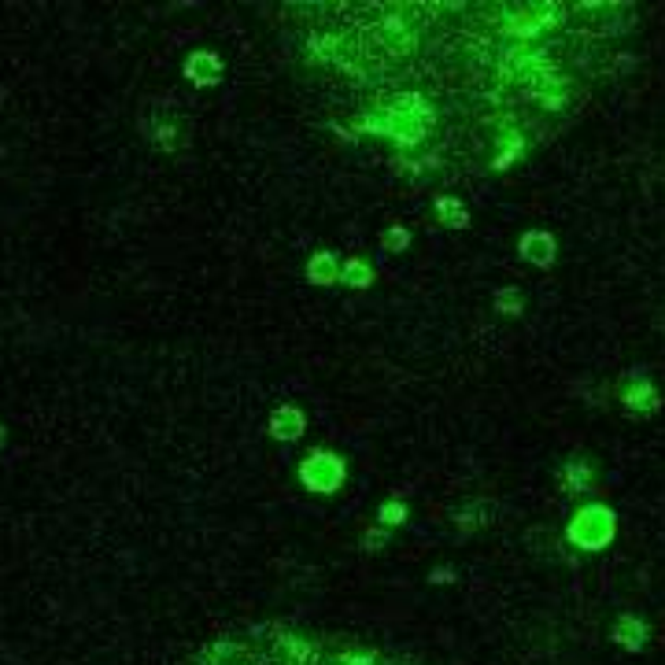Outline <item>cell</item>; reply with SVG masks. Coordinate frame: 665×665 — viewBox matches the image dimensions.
I'll return each mask as SVG.
<instances>
[{"instance_id": "ba28073f", "label": "cell", "mask_w": 665, "mask_h": 665, "mask_svg": "<svg viewBox=\"0 0 665 665\" xmlns=\"http://www.w3.org/2000/svg\"><path fill=\"white\" fill-rule=\"evenodd\" d=\"M628 381H636V384H625L621 388V407H628L632 414H651L654 407H658V392H654V384L647 381V374L643 370H632L628 374Z\"/></svg>"}, {"instance_id": "2e32d148", "label": "cell", "mask_w": 665, "mask_h": 665, "mask_svg": "<svg viewBox=\"0 0 665 665\" xmlns=\"http://www.w3.org/2000/svg\"><path fill=\"white\" fill-rule=\"evenodd\" d=\"M278 647L289 661H311L315 658V643H307L304 636H296V632H278Z\"/></svg>"}, {"instance_id": "30bf717a", "label": "cell", "mask_w": 665, "mask_h": 665, "mask_svg": "<svg viewBox=\"0 0 665 665\" xmlns=\"http://www.w3.org/2000/svg\"><path fill=\"white\" fill-rule=\"evenodd\" d=\"M610 640L621 643L628 654H640V651L647 647V640H651V625H647L643 618H636V614H625V618L614 621Z\"/></svg>"}, {"instance_id": "7a4b0ae2", "label": "cell", "mask_w": 665, "mask_h": 665, "mask_svg": "<svg viewBox=\"0 0 665 665\" xmlns=\"http://www.w3.org/2000/svg\"><path fill=\"white\" fill-rule=\"evenodd\" d=\"M614 532H618V518L602 503H584L566 525V540L581 551H602L614 540Z\"/></svg>"}, {"instance_id": "8992f818", "label": "cell", "mask_w": 665, "mask_h": 665, "mask_svg": "<svg viewBox=\"0 0 665 665\" xmlns=\"http://www.w3.org/2000/svg\"><path fill=\"white\" fill-rule=\"evenodd\" d=\"M304 433H307V414L296 403H281L266 418V436L274 444H296V440H304Z\"/></svg>"}, {"instance_id": "e0dca14e", "label": "cell", "mask_w": 665, "mask_h": 665, "mask_svg": "<svg viewBox=\"0 0 665 665\" xmlns=\"http://www.w3.org/2000/svg\"><path fill=\"white\" fill-rule=\"evenodd\" d=\"M414 245V233L407 229V226H388L384 233H381V252H388V255H403L407 248Z\"/></svg>"}, {"instance_id": "44dd1931", "label": "cell", "mask_w": 665, "mask_h": 665, "mask_svg": "<svg viewBox=\"0 0 665 665\" xmlns=\"http://www.w3.org/2000/svg\"><path fill=\"white\" fill-rule=\"evenodd\" d=\"M332 665H381L377 651H341L332 658Z\"/></svg>"}, {"instance_id": "8fae6325", "label": "cell", "mask_w": 665, "mask_h": 665, "mask_svg": "<svg viewBox=\"0 0 665 665\" xmlns=\"http://www.w3.org/2000/svg\"><path fill=\"white\" fill-rule=\"evenodd\" d=\"M384 108L418 118L421 126H433V118H436V108L426 100V93H418V89H400V93H392V97L384 100Z\"/></svg>"}, {"instance_id": "52a82bcc", "label": "cell", "mask_w": 665, "mask_h": 665, "mask_svg": "<svg viewBox=\"0 0 665 665\" xmlns=\"http://www.w3.org/2000/svg\"><path fill=\"white\" fill-rule=\"evenodd\" d=\"M518 255H522L525 263L540 266V270H548V266H555V259H558V240H555L551 233H543V229H529V233H522V240H518Z\"/></svg>"}, {"instance_id": "603a6c76", "label": "cell", "mask_w": 665, "mask_h": 665, "mask_svg": "<svg viewBox=\"0 0 665 665\" xmlns=\"http://www.w3.org/2000/svg\"><path fill=\"white\" fill-rule=\"evenodd\" d=\"M4 440H8V433H4V426H0V447H4Z\"/></svg>"}, {"instance_id": "d6986e66", "label": "cell", "mask_w": 665, "mask_h": 665, "mask_svg": "<svg viewBox=\"0 0 665 665\" xmlns=\"http://www.w3.org/2000/svg\"><path fill=\"white\" fill-rule=\"evenodd\" d=\"M407 522V503H400V499H388V503H381L377 506V525H384L388 532L392 529H400Z\"/></svg>"}, {"instance_id": "9c48e42d", "label": "cell", "mask_w": 665, "mask_h": 665, "mask_svg": "<svg viewBox=\"0 0 665 665\" xmlns=\"http://www.w3.org/2000/svg\"><path fill=\"white\" fill-rule=\"evenodd\" d=\"M341 255L332 252V248H322V252H315L311 259H307V266H304V278H307V285H315V289H329V285H337L341 281Z\"/></svg>"}, {"instance_id": "5b68a950", "label": "cell", "mask_w": 665, "mask_h": 665, "mask_svg": "<svg viewBox=\"0 0 665 665\" xmlns=\"http://www.w3.org/2000/svg\"><path fill=\"white\" fill-rule=\"evenodd\" d=\"M181 74H186V82L189 85H196V89H215V85H222L226 82V64L219 59V52H193L186 64H181Z\"/></svg>"}, {"instance_id": "4fadbf2b", "label": "cell", "mask_w": 665, "mask_h": 665, "mask_svg": "<svg viewBox=\"0 0 665 665\" xmlns=\"http://www.w3.org/2000/svg\"><path fill=\"white\" fill-rule=\"evenodd\" d=\"M433 211H436V222L444 226V229H470V207L459 200V196H436L433 200Z\"/></svg>"}, {"instance_id": "7c38bea8", "label": "cell", "mask_w": 665, "mask_h": 665, "mask_svg": "<svg viewBox=\"0 0 665 665\" xmlns=\"http://www.w3.org/2000/svg\"><path fill=\"white\" fill-rule=\"evenodd\" d=\"M558 485H562V492H569V496H588V492L595 488V470H592V462H588V459H569V462L558 470Z\"/></svg>"}, {"instance_id": "5bb4252c", "label": "cell", "mask_w": 665, "mask_h": 665, "mask_svg": "<svg viewBox=\"0 0 665 665\" xmlns=\"http://www.w3.org/2000/svg\"><path fill=\"white\" fill-rule=\"evenodd\" d=\"M374 281H377V274H374V266L367 259H344L341 263V281L337 285H344L351 292H367V289H374Z\"/></svg>"}, {"instance_id": "7402d4cb", "label": "cell", "mask_w": 665, "mask_h": 665, "mask_svg": "<svg viewBox=\"0 0 665 665\" xmlns=\"http://www.w3.org/2000/svg\"><path fill=\"white\" fill-rule=\"evenodd\" d=\"M455 581V569H433L429 573V584H451Z\"/></svg>"}, {"instance_id": "277c9868", "label": "cell", "mask_w": 665, "mask_h": 665, "mask_svg": "<svg viewBox=\"0 0 665 665\" xmlns=\"http://www.w3.org/2000/svg\"><path fill=\"white\" fill-rule=\"evenodd\" d=\"M374 38H377V45L384 48V56L403 59V56H410V52L418 48V26H410L403 12H388V15L374 26Z\"/></svg>"}, {"instance_id": "9a60e30c", "label": "cell", "mask_w": 665, "mask_h": 665, "mask_svg": "<svg viewBox=\"0 0 665 665\" xmlns=\"http://www.w3.org/2000/svg\"><path fill=\"white\" fill-rule=\"evenodd\" d=\"M496 518V510L488 499H477V503H466L462 510H455V525L462 532H477V529H485L488 522Z\"/></svg>"}, {"instance_id": "6da1fadb", "label": "cell", "mask_w": 665, "mask_h": 665, "mask_svg": "<svg viewBox=\"0 0 665 665\" xmlns=\"http://www.w3.org/2000/svg\"><path fill=\"white\" fill-rule=\"evenodd\" d=\"M296 477L311 496H332L348 480V462L332 447H311L296 466Z\"/></svg>"}, {"instance_id": "3957f363", "label": "cell", "mask_w": 665, "mask_h": 665, "mask_svg": "<svg viewBox=\"0 0 665 665\" xmlns=\"http://www.w3.org/2000/svg\"><path fill=\"white\" fill-rule=\"evenodd\" d=\"M141 130L160 152H177V148L186 144V115H181V108L170 97H160V100L148 104Z\"/></svg>"}, {"instance_id": "ac0fdd59", "label": "cell", "mask_w": 665, "mask_h": 665, "mask_svg": "<svg viewBox=\"0 0 665 665\" xmlns=\"http://www.w3.org/2000/svg\"><path fill=\"white\" fill-rule=\"evenodd\" d=\"M388 543H392V532L384 525H370V529H362L358 548H362V555H384Z\"/></svg>"}, {"instance_id": "ffe728a7", "label": "cell", "mask_w": 665, "mask_h": 665, "mask_svg": "<svg viewBox=\"0 0 665 665\" xmlns=\"http://www.w3.org/2000/svg\"><path fill=\"white\" fill-rule=\"evenodd\" d=\"M496 311L506 315V318H518V315L525 311L522 292H518V289H499V292H496Z\"/></svg>"}]
</instances>
